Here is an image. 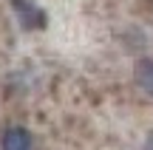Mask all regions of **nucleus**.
<instances>
[{"label":"nucleus","instance_id":"nucleus-1","mask_svg":"<svg viewBox=\"0 0 153 150\" xmlns=\"http://www.w3.org/2000/svg\"><path fill=\"white\" fill-rule=\"evenodd\" d=\"M0 150H31V133L26 128H6L0 136Z\"/></svg>","mask_w":153,"mask_h":150},{"label":"nucleus","instance_id":"nucleus-2","mask_svg":"<svg viewBox=\"0 0 153 150\" xmlns=\"http://www.w3.org/2000/svg\"><path fill=\"white\" fill-rule=\"evenodd\" d=\"M11 6H14V11L20 14V20H23V26H43L45 23V14L37 9V6H31V3H26V0H11Z\"/></svg>","mask_w":153,"mask_h":150},{"label":"nucleus","instance_id":"nucleus-3","mask_svg":"<svg viewBox=\"0 0 153 150\" xmlns=\"http://www.w3.org/2000/svg\"><path fill=\"white\" fill-rule=\"evenodd\" d=\"M133 77H136V85H139V88H142L148 96H153V60H139Z\"/></svg>","mask_w":153,"mask_h":150},{"label":"nucleus","instance_id":"nucleus-4","mask_svg":"<svg viewBox=\"0 0 153 150\" xmlns=\"http://www.w3.org/2000/svg\"><path fill=\"white\" fill-rule=\"evenodd\" d=\"M145 150H153V133L148 136V142H145Z\"/></svg>","mask_w":153,"mask_h":150}]
</instances>
